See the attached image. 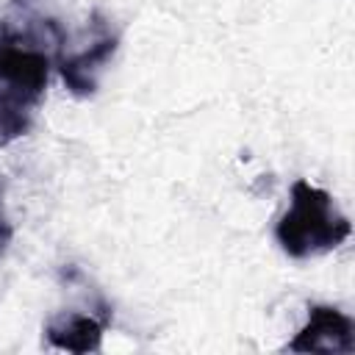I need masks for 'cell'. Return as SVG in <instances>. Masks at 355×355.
Instances as JSON below:
<instances>
[{"label": "cell", "instance_id": "obj_1", "mask_svg": "<svg viewBox=\"0 0 355 355\" xmlns=\"http://www.w3.org/2000/svg\"><path fill=\"white\" fill-rule=\"evenodd\" d=\"M53 55L39 39L0 22V147L25 136L44 97Z\"/></svg>", "mask_w": 355, "mask_h": 355}, {"label": "cell", "instance_id": "obj_2", "mask_svg": "<svg viewBox=\"0 0 355 355\" xmlns=\"http://www.w3.org/2000/svg\"><path fill=\"white\" fill-rule=\"evenodd\" d=\"M352 233V222L336 211L333 197L308 183H291V205L275 225V239L288 258H313L336 250Z\"/></svg>", "mask_w": 355, "mask_h": 355}, {"label": "cell", "instance_id": "obj_3", "mask_svg": "<svg viewBox=\"0 0 355 355\" xmlns=\"http://www.w3.org/2000/svg\"><path fill=\"white\" fill-rule=\"evenodd\" d=\"M288 352H338L349 355L355 349L352 319L333 305H311L308 322L283 347Z\"/></svg>", "mask_w": 355, "mask_h": 355}, {"label": "cell", "instance_id": "obj_4", "mask_svg": "<svg viewBox=\"0 0 355 355\" xmlns=\"http://www.w3.org/2000/svg\"><path fill=\"white\" fill-rule=\"evenodd\" d=\"M116 44H119V39L114 33H108V36L94 39L86 50L61 58L58 61V72H61L64 86L75 97H92L94 89H97V69L116 53Z\"/></svg>", "mask_w": 355, "mask_h": 355}, {"label": "cell", "instance_id": "obj_5", "mask_svg": "<svg viewBox=\"0 0 355 355\" xmlns=\"http://www.w3.org/2000/svg\"><path fill=\"white\" fill-rule=\"evenodd\" d=\"M103 327L105 322H97L89 313H64L44 324V336H47V344L55 349L86 355V352H100Z\"/></svg>", "mask_w": 355, "mask_h": 355}, {"label": "cell", "instance_id": "obj_6", "mask_svg": "<svg viewBox=\"0 0 355 355\" xmlns=\"http://www.w3.org/2000/svg\"><path fill=\"white\" fill-rule=\"evenodd\" d=\"M11 236H14V227L8 225V219L3 216V208H0V255H3L6 247L11 244Z\"/></svg>", "mask_w": 355, "mask_h": 355}]
</instances>
